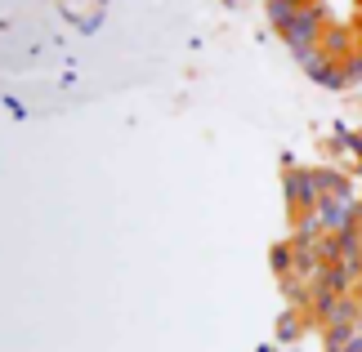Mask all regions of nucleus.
Here are the masks:
<instances>
[{
  "instance_id": "nucleus-1",
  "label": "nucleus",
  "mask_w": 362,
  "mask_h": 352,
  "mask_svg": "<svg viewBox=\"0 0 362 352\" xmlns=\"http://www.w3.org/2000/svg\"><path fill=\"white\" fill-rule=\"evenodd\" d=\"M286 201L296 210H309L322 201V188H317V174H286Z\"/></svg>"
}]
</instances>
